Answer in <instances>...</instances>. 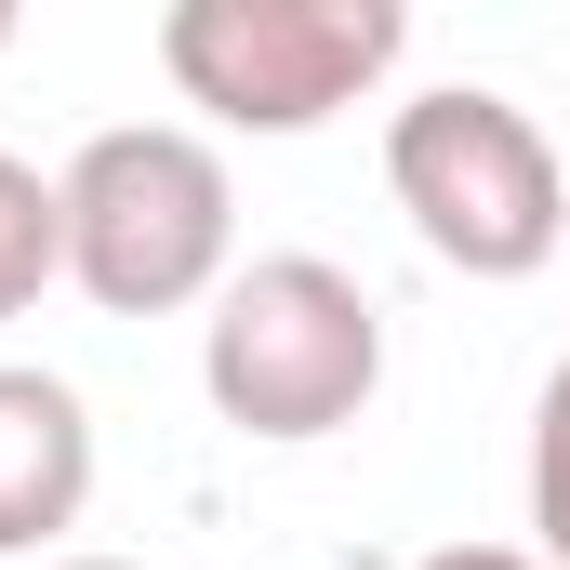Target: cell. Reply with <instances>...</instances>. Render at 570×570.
I'll return each mask as SVG.
<instances>
[{"label":"cell","instance_id":"cell-1","mask_svg":"<svg viewBox=\"0 0 570 570\" xmlns=\"http://www.w3.org/2000/svg\"><path fill=\"white\" fill-rule=\"evenodd\" d=\"M199 399L266 451L345 438L385 399V305L345 279L332 253H266L213 292L199 318Z\"/></svg>","mask_w":570,"mask_h":570},{"label":"cell","instance_id":"cell-2","mask_svg":"<svg viewBox=\"0 0 570 570\" xmlns=\"http://www.w3.org/2000/svg\"><path fill=\"white\" fill-rule=\"evenodd\" d=\"M53 186H67V279L94 292L107 318H173V305L239 279L226 266L239 253V186H226L213 134L120 120V134L80 146Z\"/></svg>","mask_w":570,"mask_h":570},{"label":"cell","instance_id":"cell-3","mask_svg":"<svg viewBox=\"0 0 570 570\" xmlns=\"http://www.w3.org/2000/svg\"><path fill=\"white\" fill-rule=\"evenodd\" d=\"M385 186L451 279H544L570 239V173L544 120L491 80H438L385 120Z\"/></svg>","mask_w":570,"mask_h":570},{"label":"cell","instance_id":"cell-4","mask_svg":"<svg viewBox=\"0 0 570 570\" xmlns=\"http://www.w3.org/2000/svg\"><path fill=\"white\" fill-rule=\"evenodd\" d=\"M412 53L399 0H173L159 67L226 134H318Z\"/></svg>","mask_w":570,"mask_h":570},{"label":"cell","instance_id":"cell-5","mask_svg":"<svg viewBox=\"0 0 570 570\" xmlns=\"http://www.w3.org/2000/svg\"><path fill=\"white\" fill-rule=\"evenodd\" d=\"M94 504V412L67 372L0 358V558H40Z\"/></svg>","mask_w":570,"mask_h":570},{"label":"cell","instance_id":"cell-6","mask_svg":"<svg viewBox=\"0 0 570 570\" xmlns=\"http://www.w3.org/2000/svg\"><path fill=\"white\" fill-rule=\"evenodd\" d=\"M53 279H67V186L0 146V332H13Z\"/></svg>","mask_w":570,"mask_h":570},{"label":"cell","instance_id":"cell-7","mask_svg":"<svg viewBox=\"0 0 570 570\" xmlns=\"http://www.w3.org/2000/svg\"><path fill=\"white\" fill-rule=\"evenodd\" d=\"M531 558L570 570V358L544 372V399H531Z\"/></svg>","mask_w":570,"mask_h":570},{"label":"cell","instance_id":"cell-8","mask_svg":"<svg viewBox=\"0 0 570 570\" xmlns=\"http://www.w3.org/2000/svg\"><path fill=\"white\" fill-rule=\"evenodd\" d=\"M412 570H544L531 544H438V558H412Z\"/></svg>","mask_w":570,"mask_h":570},{"label":"cell","instance_id":"cell-9","mask_svg":"<svg viewBox=\"0 0 570 570\" xmlns=\"http://www.w3.org/2000/svg\"><path fill=\"white\" fill-rule=\"evenodd\" d=\"M40 570H146V558H40Z\"/></svg>","mask_w":570,"mask_h":570},{"label":"cell","instance_id":"cell-10","mask_svg":"<svg viewBox=\"0 0 570 570\" xmlns=\"http://www.w3.org/2000/svg\"><path fill=\"white\" fill-rule=\"evenodd\" d=\"M0 53H13V0H0Z\"/></svg>","mask_w":570,"mask_h":570}]
</instances>
